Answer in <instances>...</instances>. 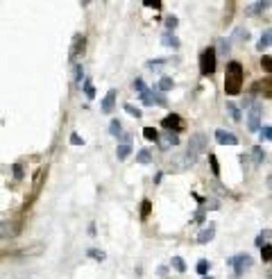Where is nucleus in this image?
Segmentation results:
<instances>
[{"label":"nucleus","mask_w":272,"mask_h":279,"mask_svg":"<svg viewBox=\"0 0 272 279\" xmlns=\"http://www.w3.org/2000/svg\"><path fill=\"white\" fill-rule=\"evenodd\" d=\"M268 5H270V2H256V5H252V14H256V11H261V7H268Z\"/></svg>","instance_id":"39"},{"label":"nucleus","mask_w":272,"mask_h":279,"mask_svg":"<svg viewBox=\"0 0 272 279\" xmlns=\"http://www.w3.org/2000/svg\"><path fill=\"white\" fill-rule=\"evenodd\" d=\"M209 164H211V170H214V175H220V164H218V159H216L214 152H209Z\"/></svg>","instance_id":"24"},{"label":"nucleus","mask_w":272,"mask_h":279,"mask_svg":"<svg viewBox=\"0 0 272 279\" xmlns=\"http://www.w3.org/2000/svg\"><path fill=\"white\" fill-rule=\"evenodd\" d=\"M109 132H111V136H120L123 134V127H120V123H118V120H111V125H109Z\"/></svg>","instance_id":"27"},{"label":"nucleus","mask_w":272,"mask_h":279,"mask_svg":"<svg viewBox=\"0 0 272 279\" xmlns=\"http://www.w3.org/2000/svg\"><path fill=\"white\" fill-rule=\"evenodd\" d=\"M116 96H118L116 89H109L107 96H105V100H102V105H100L102 113H111L113 112V107H116Z\"/></svg>","instance_id":"9"},{"label":"nucleus","mask_w":272,"mask_h":279,"mask_svg":"<svg viewBox=\"0 0 272 279\" xmlns=\"http://www.w3.org/2000/svg\"><path fill=\"white\" fill-rule=\"evenodd\" d=\"M227 112L231 113V118H234V120H240V109H238V107H234L231 102H227Z\"/></svg>","instance_id":"30"},{"label":"nucleus","mask_w":272,"mask_h":279,"mask_svg":"<svg viewBox=\"0 0 272 279\" xmlns=\"http://www.w3.org/2000/svg\"><path fill=\"white\" fill-rule=\"evenodd\" d=\"M82 86H84L86 98H89V100H93V98H96V89H93V84H91V82L86 80V82H82Z\"/></svg>","instance_id":"25"},{"label":"nucleus","mask_w":272,"mask_h":279,"mask_svg":"<svg viewBox=\"0 0 272 279\" xmlns=\"http://www.w3.org/2000/svg\"><path fill=\"white\" fill-rule=\"evenodd\" d=\"M141 102H143L145 107H150V105H159V107H165L168 105V100H165V96H161V93H157L155 89H145V91H141Z\"/></svg>","instance_id":"6"},{"label":"nucleus","mask_w":272,"mask_h":279,"mask_svg":"<svg viewBox=\"0 0 272 279\" xmlns=\"http://www.w3.org/2000/svg\"><path fill=\"white\" fill-rule=\"evenodd\" d=\"M70 143H73V145H82V143H84V139H82L80 134H70Z\"/></svg>","instance_id":"38"},{"label":"nucleus","mask_w":272,"mask_h":279,"mask_svg":"<svg viewBox=\"0 0 272 279\" xmlns=\"http://www.w3.org/2000/svg\"><path fill=\"white\" fill-rule=\"evenodd\" d=\"M125 112L132 113L134 118H141V116H143V113H141V109H139V107H134V105H125Z\"/></svg>","instance_id":"31"},{"label":"nucleus","mask_w":272,"mask_h":279,"mask_svg":"<svg viewBox=\"0 0 272 279\" xmlns=\"http://www.w3.org/2000/svg\"><path fill=\"white\" fill-rule=\"evenodd\" d=\"M252 159H254L256 166H261V164H263V159H266V152H263L261 145H254V148H252Z\"/></svg>","instance_id":"14"},{"label":"nucleus","mask_w":272,"mask_h":279,"mask_svg":"<svg viewBox=\"0 0 272 279\" xmlns=\"http://www.w3.org/2000/svg\"><path fill=\"white\" fill-rule=\"evenodd\" d=\"M11 170H14V177L16 179H23V164H14Z\"/></svg>","instance_id":"36"},{"label":"nucleus","mask_w":272,"mask_h":279,"mask_svg":"<svg viewBox=\"0 0 272 279\" xmlns=\"http://www.w3.org/2000/svg\"><path fill=\"white\" fill-rule=\"evenodd\" d=\"M261 139H263V141H270V139H272V127H270V125L261 127Z\"/></svg>","instance_id":"33"},{"label":"nucleus","mask_w":272,"mask_h":279,"mask_svg":"<svg viewBox=\"0 0 272 279\" xmlns=\"http://www.w3.org/2000/svg\"><path fill=\"white\" fill-rule=\"evenodd\" d=\"M172 86H175V82H172L170 77H161L159 84H157V91H163L165 93V91H170Z\"/></svg>","instance_id":"17"},{"label":"nucleus","mask_w":272,"mask_h":279,"mask_svg":"<svg viewBox=\"0 0 272 279\" xmlns=\"http://www.w3.org/2000/svg\"><path fill=\"white\" fill-rule=\"evenodd\" d=\"M227 266L234 270V277L238 279L252 268V257L250 254H245V252H238V254H234V257L227 259Z\"/></svg>","instance_id":"3"},{"label":"nucleus","mask_w":272,"mask_h":279,"mask_svg":"<svg viewBox=\"0 0 272 279\" xmlns=\"http://www.w3.org/2000/svg\"><path fill=\"white\" fill-rule=\"evenodd\" d=\"M177 143H179V136H175L172 132H170V134H165L163 141H159V145L163 148V150H165V148H170V145H177Z\"/></svg>","instance_id":"16"},{"label":"nucleus","mask_w":272,"mask_h":279,"mask_svg":"<svg viewBox=\"0 0 272 279\" xmlns=\"http://www.w3.org/2000/svg\"><path fill=\"white\" fill-rule=\"evenodd\" d=\"M136 161H139V164H143V166H148L150 161H152V155H150L148 150H141L139 155H136Z\"/></svg>","instance_id":"21"},{"label":"nucleus","mask_w":272,"mask_h":279,"mask_svg":"<svg viewBox=\"0 0 272 279\" xmlns=\"http://www.w3.org/2000/svg\"><path fill=\"white\" fill-rule=\"evenodd\" d=\"M143 136H145L148 141H159V132H157L155 127H145V129H143Z\"/></svg>","instance_id":"22"},{"label":"nucleus","mask_w":272,"mask_h":279,"mask_svg":"<svg viewBox=\"0 0 272 279\" xmlns=\"http://www.w3.org/2000/svg\"><path fill=\"white\" fill-rule=\"evenodd\" d=\"M46 172H48V170H46V168H39V170L37 172H34V179H32V191H34V193H39V188H41L43 186V179H46Z\"/></svg>","instance_id":"12"},{"label":"nucleus","mask_w":272,"mask_h":279,"mask_svg":"<svg viewBox=\"0 0 272 279\" xmlns=\"http://www.w3.org/2000/svg\"><path fill=\"white\" fill-rule=\"evenodd\" d=\"M132 86H134V91H145V84H143V80H141V77H136V80L132 82Z\"/></svg>","instance_id":"35"},{"label":"nucleus","mask_w":272,"mask_h":279,"mask_svg":"<svg viewBox=\"0 0 272 279\" xmlns=\"http://www.w3.org/2000/svg\"><path fill=\"white\" fill-rule=\"evenodd\" d=\"M214 236H216V225H211V223H209V225L198 234V243H200V245H207L209 241H214Z\"/></svg>","instance_id":"11"},{"label":"nucleus","mask_w":272,"mask_h":279,"mask_svg":"<svg viewBox=\"0 0 272 279\" xmlns=\"http://www.w3.org/2000/svg\"><path fill=\"white\" fill-rule=\"evenodd\" d=\"M177 23H179V21H177V16H168V18H165V30L172 34V30L177 27Z\"/></svg>","instance_id":"29"},{"label":"nucleus","mask_w":272,"mask_h":279,"mask_svg":"<svg viewBox=\"0 0 272 279\" xmlns=\"http://www.w3.org/2000/svg\"><path fill=\"white\" fill-rule=\"evenodd\" d=\"M161 125H163L168 132H172V134H177V132H181V129H184V120H181L179 113H168V116L161 120Z\"/></svg>","instance_id":"7"},{"label":"nucleus","mask_w":272,"mask_h":279,"mask_svg":"<svg viewBox=\"0 0 272 279\" xmlns=\"http://www.w3.org/2000/svg\"><path fill=\"white\" fill-rule=\"evenodd\" d=\"M202 155H207V136H204V134L191 136L188 148H186V159H184V166H193V164H195V161H198Z\"/></svg>","instance_id":"2"},{"label":"nucleus","mask_w":272,"mask_h":279,"mask_svg":"<svg viewBox=\"0 0 272 279\" xmlns=\"http://www.w3.org/2000/svg\"><path fill=\"white\" fill-rule=\"evenodd\" d=\"M200 73H202L204 77H209V75H214L216 73V48L214 46L204 48L202 55H200Z\"/></svg>","instance_id":"4"},{"label":"nucleus","mask_w":272,"mask_h":279,"mask_svg":"<svg viewBox=\"0 0 272 279\" xmlns=\"http://www.w3.org/2000/svg\"><path fill=\"white\" fill-rule=\"evenodd\" d=\"M261 250H263V261H270L272 259V247L266 243V245H261Z\"/></svg>","instance_id":"34"},{"label":"nucleus","mask_w":272,"mask_h":279,"mask_svg":"<svg viewBox=\"0 0 272 279\" xmlns=\"http://www.w3.org/2000/svg\"><path fill=\"white\" fill-rule=\"evenodd\" d=\"M84 43H86V39L82 37V34H75L73 37V46H70V61H75L80 55H84Z\"/></svg>","instance_id":"8"},{"label":"nucleus","mask_w":272,"mask_h":279,"mask_svg":"<svg viewBox=\"0 0 272 279\" xmlns=\"http://www.w3.org/2000/svg\"><path fill=\"white\" fill-rule=\"evenodd\" d=\"M220 46H222V48H220V50H222V55H227V53H229V48H231V46H229V41H224V39H222V41H220Z\"/></svg>","instance_id":"41"},{"label":"nucleus","mask_w":272,"mask_h":279,"mask_svg":"<svg viewBox=\"0 0 272 279\" xmlns=\"http://www.w3.org/2000/svg\"><path fill=\"white\" fill-rule=\"evenodd\" d=\"M172 268H175L177 273H186V263H184V259H181V257H172Z\"/></svg>","instance_id":"20"},{"label":"nucleus","mask_w":272,"mask_h":279,"mask_svg":"<svg viewBox=\"0 0 272 279\" xmlns=\"http://www.w3.org/2000/svg\"><path fill=\"white\" fill-rule=\"evenodd\" d=\"M116 155H118V159L123 161V159H127L129 155H132V145H118V150H116Z\"/></svg>","instance_id":"18"},{"label":"nucleus","mask_w":272,"mask_h":279,"mask_svg":"<svg viewBox=\"0 0 272 279\" xmlns=\"http://www.w3.org/2000/svg\"><path fill=\"white\" fill-rule=\"evenodd\" d=\"M261 113H263L261 102H252L250 113H247V127H250L252 132H256V129L261 127Z\"/></svg>","instance_id":"5"},{"label":"nucleus","mask_w":272,"mask_h":279,"mask_svg":"<svg viewBox=\"0 0 272 279\" xmlns=\"http://www.w3.org/2000/svg\"><path fill=\"white\" fill-rule=\"evenodd\" d=\"M216 141H218L220 145H236L238 143V136L227 132V129H216Z\"/></svg>","instance_id":"10"},{"label":"nucleus","mask_w":272,"mask_h":279,"mask_svg":"<svg viewBox=\"0 0 272 279\" xmlns=\"http://www.w3.org/2000/svg\"><path fill=\"white\" fill-rule=\"evenodd\" d=\"M270 41H272V32L270 30H266V32L261 34V39H259V50L270 48Z\"/></svg>","instance_id":"15"},{"label":"nucleus","mask_w":272,"mask_h":279,"mask_svg":"<svg viewBox=\"0 0 272 279\" xmlns=\"http://www.w3.org/2000/svg\"><path fill=\"white\" fill-rule=\"evenodd\" d=\"M202 279H214V277H202Z\"/></svg>","instance_id":"42"},{"label":"nucleus","mask_w":272,"mask_h":279,"mask_svg":"<svg viewBox=\"0 0 272 279\" xmlns=\"http://www.w3.org/2000/svg\"><path fill=\"white\" fill-rule=\"evenodd\" d=\"M86 254H89L91 259H96V261H105V259H107V254L102 252V250H93V247H91V250H89Z\"/></svg>","instance_id":"26"},{"label":"nucleus","mask_w":272,"mask_h":279,"mask_svg":"<svg viewBox=\"0 0 272 279\" xmlns=\"http://www.w3.org/2000/svg\"><path fill=\"white\" fill-rule=\"evenodd\" d=\"M163 66H165V59H150L148 61V70H152V73H159Z\"/></svg>","instance_id":"19"},{"label":"nucleus","mask_w":272,"mask_h":279,"mask_svg":"<svg viewBox=\"0 0 272 279\" xmlns=\"http://www.w3.org/2000/svg\"><path fill=\"white\" fill-rule=\"evenodd\" d=\"M150 209H152V202H150V200H143V202H141V218H148Z\"/></svg>","instance_id":"28"},{"label":"nucleus","mask_w":272,"mask_h":279,"mask_svg":"<svg viewBox=\"0 0 272 279\" xmlns=\"http://www.w3.org/2000/svg\"><path fill=\"white\" fill-rule=\"evenodd\" d=\"M224 91H227V96H238V93L243 91V66H240L238 61H229V64H227Z\"/></svg>","instance_id":"1"},{"label":"nucleus","mask_w":272,"mask_h":279,"mask_svg":"<svg viewBox=\"0 0 272 279\" xmlns=\"http://www.w3.org/2000/svg\"><path fill=\"white\" fill-rule=\"evenodd\" d=\"M84 77V70H82V64H75V82H82Z\"/></svg>","instance_id":"37"},{"label":"nucleus","mask_w":272,"mask_h":279,"mask_svg":"<svg viewBox=\"0 0 272 279\" xmlns=\"http://www.w3.org/2000/svg\"><path fill=\"white\" fill-rule=\"evenodd\" d=\"M161 43L168 46V48H179V39H177L175 34H170V32H165L163 37H161Z\"/></svg>","instance_id":"13"},{"label":"nucleus","mask_w":272,"mask_h":279,"mask_svg":"<svg viewBox=\"0 0 272 279\" xmlns=\"http://www.w3.org/2000/svg\"><path fill=\"white\" fill-rule=\"evenodd\" d=\"M261 66H263V68H266V70H270V55H266V57H263V59H261Z\"/></svg>","instance_id":"40"},{"label":"nucleus","mask_w":272,"mask_h":279,"mask_svg":"<svg viewBox=\"0 0 272 279\" xmlns=\"http://www.w3.org/2000/svg\"><path fill=\"white\" fill-rule=\"evenodd\" d=\"M268 238H270V229H263V234H259V236H256V245L261 247L263 241H268Z\"/></svg>","instance_id":"32"},{"label":"nucleus","mask_w":272,"mask_h":279,"mask_svg":"<svg viewBox=\"0 0 272 279\" xmlns=\"http://www.w3.org/2000/svg\"><path fill=\"white\" fill-rule=\"evenodd\" d=\"M209 268H211V263L207 261V259H200L198 261V273L202 275V277H207V273H209Z\"/></svg>","instance_id":"23"}]
</instances>
